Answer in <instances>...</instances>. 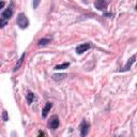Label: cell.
Returning a JSON list of instances; mask_svg holds the SVG:
<instances>
[{
    "label": "cell",
    "instance_id": "6da1fadb",
    "mask_svg": "<svg viewBox=\"0 0 137 137\" xmlns=\"http://www.w3.org/2000/svg\"><path fill=\"white\" fill-rule=\"evenodd\" d=\"M17 25L19 26L21 29H26L27 27H28L29 20H28L27 16L24 14V13H20V14H18V16H17Z\"/></svg>",
    "mask_w": 137,
    "mask_h": 137
},
{
    "label": "cell",
    "instance_id": "7a4b0ae2",
    "mask_svg": "<svg viewBox=\"0 0 137 137\" xmlns=\"http://www.w3.org/2000/svg\"><path fill=\"white\" fill-rule=\"evenodd\" d=\"M48 125H49L50 128H53V130H56V128H58L59 127V119L57 116H53L50 118L49 122H48Z\"/></svg>",
    "mask_w": 137,
    "mask_h": 137
},
{
    "label": "cell",
    "instance_id": "3957f363",
    "mask_svg": "<svg viewBox=\"0 0 137 137\" xmlns=\"http://www.w3.org/2000/svg\"><path fill=\"white\" fill-rule=\"evenodd\" d=\"M88 131H89V123L86 122V120H84L80 124V135L82 137L86 136L88 134Z\"/></svg>",
    "mask_w": 137,
    "mask_h": 137
},
{
    "label": "cell",
    "instance_id": "277c9868",
    "mask_svg": "<svg viewBox=\"0 0 137 137\" xmlns=\"http://www.w3.org/2000/svg\"><path fill=\"white\" fill-rule=\"evenodd\" d=\"M135 59H136V55H133L132 58L128 59V61L127 62V64L124 65V68H123L122 70H120V71H121V72H127V71H128V70L131 69V66H132L133 64L135 63Z\"/></svg>",
    "mask_w": 137,
    "mask_h": 137
},
{
    "label": "cell",
    "instance_id": "5b68a950",
    "mask_svg": "<svg viewBox=\"0 0 137 137\" xmlns=\"http://www.w3.org/2000/svg\"><path fill=\"white\" fill-rule=\"evenodd\" d=\"M107 4H108V3H107L106 0H95V2H94V7L98 10H100V11L106 9Z\"/></svg>",
    "mask_w": 137,
    "mask_h": 137
},
{
    "label": "cell",
    "instance_id": "8992f818",
    "mask_svg": "<svg viewBox=\"0 0 137 137\" xmlns=\"http://www.w3.org/2000/svg\"><path fill=\"white\" fill-rule=\"evenodd\" d=\"M91 47V45L89 44V43H85V44H82V45H78L76 48V53L77 54H82L85 52H87L88 49Z\"/></svg>",
    "mask_w": 137,
    "mask_h": 137
},
{
    "label": "cell",
    "instance_id": "52a82bcc",
    "mask_svg": "<svg viewBox=\"0 0 137 137\" xmlns=\"http://www.w3.org/2000/svg\"><path fill=\"white\" fill-rule=\"evenodd\" d=\"M52 106H53V104L50 103V102H47V103L45 104L44 108H43V111H42V117H43V118H45V117L47 116L48 111L50 110V108H52Z\"/></svg>",
    "mask_w": 137,
    "mask_h": 137
},
{
    "label": "cell",
    "instance_id": "ba28073f",
    "mask_svg": "<svg viewBox=\"0 0 137 137\" xmlns=\"http://www.w3.org/2000/svg\"><path fill=\"white\" fill-rule=\"evenodd\" d=\"M12 15H13V10L11 9V8L7 9L3 13H2V17H3L4 19H10V18L12 17Z\"/></svg>",
    "mask_w": 137,
    "mask_h": 137
},
{
    "label": "cell",
    "instance_id": "9c48e42d",
    "mask_svg": "<svg viewBox=\"0 0 137 137\" xmlns=\"http://www.w3.org/2000/svg\"><path fill=\"white\" fill-rule=\"evenodd\" d=\"M25 56H26V53H24L23 55H21V57H20V59L18 60V62H17V64L15 65V68H14V72H16L18 69L20 68V65H21V63H23V61H24V58H25Z\"/></svg>",
    "mask_w": 137,
    "mask_h": 137
},
{
    "label": "cell",
    "instance_id": "30bf717a",
    "mask_svg": "<svg viewBox=\"0 0 137 137\" xmlns=\"http://www.w3.org/2000/svg\"><path fill=\"white\" fill-rule=\"evenodd\" d=\"M70 66V63L69 62H64L62 64H58V65L55 66V70H64V69H68Z\"/></svg>",
    "mask_w": 137,
    "mask_h": 137
},
{
    "label": "cell",
    "instance_id": "8fae6325",
    "mask_svg": "<svg viewBox=\"0 0 137 137\" xmlns=\"http://www.w3.org/2000/svg\"><path fill=\"white\" fill-rule=\"evenodd\" d=\"M66 77V74H54L53 75V79H55V80H61V79H63V78H65Z\"/></svg>",
    "mask_w": 137,
    "mask_h": 137
},
{
    "label": "cell",
    "instance_id": "7c38bea8",
    "mask_svg": "<svg viewBox=\"0 0 137 137\" xmlns=\"http://www.w3.org/2000/svg\"><path fill=\"white\" fill-rule=\"evenodd\" d=\"M33 100H34V93L29 92L28 94H27V102H28V104H31Z\"/></svg>",
    "mask_w": 137,
    "mask_h": 137
},
{
    "label": "cell",
    "instance_id": "4fadbf2b",
    "mask_svg": "<svg viewBox=\"0 0 137 137\" xmlns=\"http://www.w3.org/2000/svg\"><path fill=\"white\" fill-rule=\"evenodd\" d=\"M49 42H50V40H49V39H42V40H40V41H39V46H43V45H46V44H48Z\"/></svg>",
    "mask_w": 137,
    "mask_h": 137
},
{
    "label": "cell",
    "instance_id": "5bb4252c",
    "mask_svg": "<svg viewBox=\"0 0 137 137\" xmlns=\"http://www.w3.org/2000/svg\"><path fill=\"white\" fill-rule=\"evenodd\" d=\"M4 26H7V19L0 18V28H3Z\"/></svg>",
    "mask_w": 137,
    "mask_h": 137
},
{
    "label": "cell",
    "instance_id": "9a60e30c",
    "mask_svg": "<svg viewBox=\"0 0 137 137\" xmlns=\"http://www.w3.org/2000/svg\"><path fill=\"white\" fill-rule=\"evenodd\" d=\"M40 3H41V0H33V9H37Z\"/></svg>",
    "mask_w": 137,
    "mask_h": 137
},
{
    "label": "cell",
    "instance_id": "2e32d148",
    "mask_svg": "<svg viewBox=\"0 0 137 137\" xmlns=\"http://www.w3.org/2000/svg\"><path fill=\"white\" fill-rule=\"evenodd\" d=\"M2 118H3V121H8V120H9V117H8V111L3 110V112H2Z\"/></svg>",
    "mask_w": 137,
    "mask_h": 137
},
{
    "label": "cell",
    "instance_id": "e0dca14e",
    "mask_svg": "<svg viewBox=\"0 0 137 137\" xmlns=\"http://www.w3.org/2000/svg\"><path fill=\"white\" fill-rule=\"evenodd\" d=\"M4 1H0V9H2V8H3L4 7Z\"/></svg>",
    "mask_w": 137,
    "mask_h": 137
},
{
    "label": "cell",
    "instance_id": "ac0fdd59",
    "mask_svg": "<svg viewBox=\"0 0 137 137\" xmlns=\"http://www.w3.org/2000/svg\"><path fill=\"white\" fill-rule=\"evenodd\" d=\"M39 135H40V136H45V133H44V132H42V131H41V132L39 133Z\"/></svg>",
    "mask_w": 137,
    "mask_h": 137
}]
</instances>
